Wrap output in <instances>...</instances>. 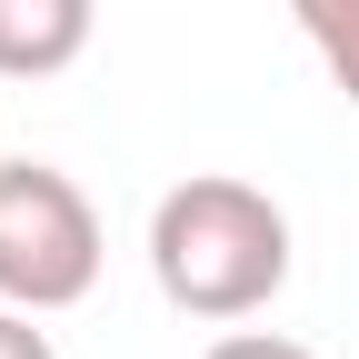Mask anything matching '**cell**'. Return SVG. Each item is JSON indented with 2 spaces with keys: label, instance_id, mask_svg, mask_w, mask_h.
Listing matches in <instances>:
<instances>
[{
  "label": "cell",
  "instance_id": "6",
  "mask_svg": "<svg viewBox=\"0 0 359 359\" xmlns=\"http://www.w3.org/2000/svg\"><path fill=\"white\" fill-rule=\"evenodd\" d=\"M0 359H60L50 330H40V309H11V299H0Z\"/></svg>",
  "mask_w": 359,
  "mask_h": 359
},
{
  "label": "cell",
  "instance_id": "5",
  "mask_svg": "<svg viewBox=\"0 0 359 359\" xmlns=\"http://www.w3.org/2000/svg\"><path fill=\"white\" fill-rule=\"evenodd\" d=\"M200 359H320V349H299V339H280V330H230V339H210Z\"/></svg>",
  "mask_w": 359,
  "mask_h": 359
},
{
  "label": "cell",
  "instance_id": "2",
  "mask_svg": "<svg viewBox=\"0 0 359 359\" xmlns=\"http://www.w3.org/2000/svg\"><path fill=\"white\" fill-rule=\"evenodd\" d=\"M100 290V210L50 160H0V299L11 309H80Z\"/></svg>",
  "mask_w": 359,
  "mask_h": 359
},
{
  "label": "cell",
  "instance_id": "1",
  "mask_svg": "<svg viewBox=\"0 0 359 359\" xmlns=\"http://www.w3.org/2000/svg\"><path fill=\"white\" fill-rule=\"evenodd\" d=\"M150 280L180 320H250L290 290V210L230 170L180 180L150 210Z\"/></svg>",
  "mask_w": 359,
  "mask_h": 359
},
{
  "label": "cell",
  "instance_id": "3",
  "mask_svg": "<svg viewBox=\"0 0 359 359\" xmlns=\"http://www.w3.org/2000/svg\"><path fill=\"white\" fill-rule=\"evenodd\" d=\"M90 30H100V0H0V80H60Z\"/></svg>",
  "mask_w": 359,
  "mask_h": 359
},
{
  "label": "cell",
  "instance_id": "4",
  "mask_svg": "<svg viewBox=\"0 0 359 359\" xmlns=\"http://www.w3.org/2000/svg\"><path fill=\"white\" fill-rule=\"evenodd\" d=\"M290 20H299L309 50H320V70L339 80V100L359 110V0H290Z\"/></svg>",
  "mask_w": 359,
  "mask_h": 359
}]
</instances>
